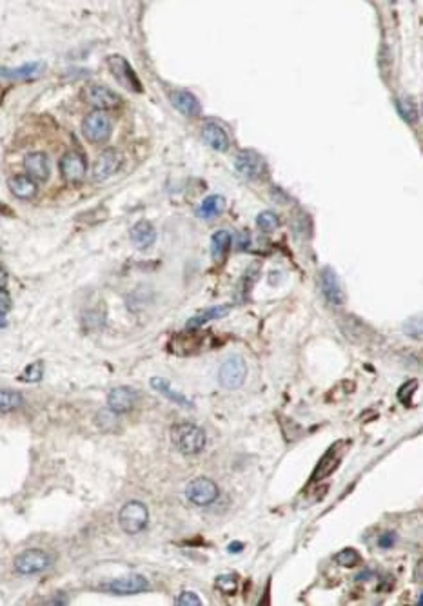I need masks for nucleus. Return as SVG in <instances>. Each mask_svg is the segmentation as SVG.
Listing matches in <instances>:
<instances>
[{
	"mask_svg": "<svg viewBox=\"0 0 423 606\" xmlns=\"http://www.w3.org/2000/svg\"><path fill=\"white\" fill-rule=\"evenodd\" d=\"M171 440L178 452L185 456H195L205 449L207 436H205L204 429H200L193 423H180L171 432Z\"/></svg>",
	"mask_w": 423,
	"mask_h": 606,
	"instance_id": "1",
	"label": "nucleus"
},
{
	"mask_svg": "<svg viewBox=\"0 0 423 606\" xmlns=\"http://www.w3.org/2000/svg\"><path fill=\"white\" fill-rule=\"evenodd\" d=\"M149 510L142 501H127L118 512V525L126 534H140L147 527Z\"/></svg>",
	"mask_w": 423,
	"mask_h": 606,
	"instance_id": "2",
	"label": "nucleus"
},
{
	"mask_svg": "<svg viewBox=\"0 0 423 606\" xmlns=\"http://www.w3.org/2000/svg\"><path fill=\"white\" fill-rule=\"evenodd\" d=\"M84 137L88 138L91 144H104L111 138L113 124L111 118L107 117L104 111H93L82 122Z\"/></svg>",
	"mask_w": 423,
	"mask_h": 606,
	"instance_id": "3",
	"label": "nucleus"
},
{
	"mask_svg": "<svg viewBox=\"0 0 423 606\" xmlns=\"http://www.w3.org/2000/svg\"><path fill=\"white\" fill-rule=\"evenodd\" d=\"M107 68L111 71L113 79L117 80L120 86H124L129 91H135V93H142L140 80L136 77L135 69L131 68V64L124 57H120V55L107 57Z\"/></svg>",
	"mask_w": 423,
	"mask_h": 606,
	"instance_id": "4",
	"label": "nucleus"
},
{
	"mask_svg": "<svg viewBox=\"0 0 423 606\" xmlns=\"http://www.w3.org/2000/svg\"><path fill=\"white\" fill-rule=\"evenodd\" d=\"M218 485L209 478H195L185 487V496L196 507H207L218 498Z\"/></svg>",
	"mask_w": 423,
	"mask_h": 606,
	"instance_id": "5",
	"label": "nucleus"
},
{
	"mask_svg": "<svg viewBox=\"0 0 423 606\" xmlns=\"http://www.w3.org/2000/svg\"><path fill=\"white\" fill-rule=\"evenodd\" d=\"M245 376H247V365H245L242 356H233L225 360L218 371L220 385L224 389H229V391L240 389L245 382Z\"/></svg>",
	"mask_w": 423,
	"mask_h": 606,
	"instance_id": "6",
	"label": "nucleus"
},
{
	"mask_svg": "<svg viewBox=\"0 0 423 606\" xmlns=\"http://www.w3.org/2000/svg\"><path fill=\"white\" fill-rule=\"evenodd\" d=\"M60 176L64 178V182H68L71 186H77L80 182H84L86 175H88V164H86V158L77 151H68L60 158Z\"/></svg>",
	"mask_w": 423,
	"mask_h": 606,
	"instance_id": "7",
	"label": "nucleus"
},
{
	"mask_svg": "<svg viewBox=\"0 0 423 606\" xmlns=\"http://www.w3.org/2000/svg\"><path fill=\"white\" fill-rule=\"evenodd\" d=\"M122 155L117 149H106L98 155V158L93 164L91 176L95 182H104L107 178L117 175L122 167Z\"/></svg>",
	"mask_w": 423,
	"mask_h": 606,
	"instance_id": "8",
	"label": "nucleus"
},
{
	"mask_svg": "<svg viewBox=\"0 0 423 606\" xmlns=\"http://www.w3.org/2000/svg\"><path fill=\"white\" fill-rule=\"evenodd\" d=\"M84 97H86L88 104H91L93 108H97L98 111L117 109L122 104L120 95L115 93V91L107 88V86H100V84H93V86H89V88L84 91Z\"/></svg>",
	"mask_w": 423,
	"mask_h": 606,
	"instance_id": "9",
	"label": "nucleus"
},
{
	"mask_svg": "<svg viewBox=\"0 0 423 606\" xmlns=\"http://www.w3.org/2000/svg\"><path fill=\"white\" fill-rule=\"evenodd\" d=\"M49 567V556L39 548L26 550L15 558V570L22 576H33V574L44 572Z\"/></svg>",
	"mask_w": 423,
	"mask_h": 606,
	"instance_id": "10",
	"label": "nucleus"
},
{
	"mask_svg": "<svg viewBox=\"0 0 423 606\" xmlns=\"http://www.w3.org/2000/svg\"><path fill=\"white\" fill-rule=\"evenodd\" d=\"M147 588H149V581L144 576H138V574L118 577V579H113L111 583L104 585V590L117 594V596H135V594L146 592Z\"/></svg>",
	"mask_w": 423,
	"mask_h": 606,
	"instance_id": "11",
	"label": "nucleus"
},
{
	"mask_svg": "<svg viewBox=\"0 0 423 606\" xmlns=\"http://www.w3.org/2000/svg\"><path fill=\"white\" fill-rule=\"evenodd\" d=\"M320 285L321 293H323L327 302L332 303V305H344L346 303V291L341 287V282L335 269L326 267V269L321 271Z\"/></svg>",
	"mask_w": 423,
	"mask_h": 606,
	"instance_id": "12",
	"label": "nucleus"
},
{
	"mask_svg": "<svg viewBox=\"0 0 423 606\" xmlns=\"http://www.w3.org/2000/svg\"><path fill=\"white\" fill-rule=\"evenodd\" d=\"M138 394L131 387H115L107 394V409L115 414H126L135 407Z\"/></svg>",
	"mask_w": 423,
	"mask_h": 606,
	"instance_id": "13",
	"label": "nucleus"
},
{
	"mask_svg": "<svg viewBox=\"0 0 423 606\" xmlns=\"http://www.w3.org/2000/svg\"><path fill=\"white\" fill-rule=\"evenodd\" d=\"M234 167L245 180H256L263 171V162L254 151H240L234 158Z\"/></svg>",
	"mask_w": 423,
	"mask_h": 606,
	"instance_id": "14",
	"label": "nucleus"
},
{
	"mask_svg": "<svg viewBox=\"0 0 423 606\" xmlns=\"http://www.w3.org/2000/svg\"><path fill=\"white\" fill-rule=\"evenodd\" d=\"M344 445H346V441H340V443H336V445H332L331 449L327 450L326 456L321 458L318 467L312 472V481H321V479L327 478L338 467V463L344 458V452H346V449H341Z\"/></svg>",
	"mask_w": 423,
	"mask_h": 606,
	"instance_id": "15",
	"label": "nucleus"
},
{
	"mask_svg": "<svg viewBox=\"0 0 423 606\" xmlns=\"http://www.w3.org/2000/svg\"><path fill=\"white\" fill-rule=\"evenodd\" d=\"M202 138L205 140V144L218 153H225L229 149V135L220 124L216 122H205L204 128H202Z\"/></svg>",
	"mask_w": 423,
	"mask_h": 606,
	"instance_id": "16",
	"label": "nucleus"
},
{
	"mask_svg": "<svg viewBox=\"0 0 423 606\" xmlns=\"http://www.w3.org/2000/svg\"><path fill=\"white\" fill-rule=\"evenodd\" d=\"M171 104L187 118H195L202 113L198 98L193 93H189V91H185V89H175L171 93Z\"/></svg>",
	"mask_w": 423,
	"mask_h": 606,
	"instance_id": "17",
	"label": "nucleus"
},
{
	"mask_svg": "<svg viewBox=\"0 0 423 606\" xmlns=\"http://www.w3.org/2000/svg\"><path fill=\"white\" fill-rule=\"evenodd\" d=\"M8 187H10L11 195L19 198V200L30 202L33 200L37 193H39V187H37V182L31 180L28 175H15L11 176L8 180Z\"/></svg>",
	"mask_w": 423,
	"mask_h": 606,
	"instance_id": "18",
	"label": "nucleus"
},
{
	"mask_svg": "<svg viewBox=\"0 0 423 606\" xmlns=\"http://www.w3.org/2000/svg\"><path fill=\"white\" fill-rule=\"evenodd\" d=\"M24 167L31 180L46 182L49 178V160L44 153H30L24 158Z\"/></svg>",
	"mask_w": 423,
	"mask_h": 606,
	"instance_id": "19",
	"label": "nucleus"
},
{
	"mask_svg": "<svg viewBox=\"0 0 423 606\" xmlns=\"http://www.w3.org/2000/svg\"><path fill=\"white\" fill-rule=\"evenodd\" d=\"M129 236H131L133 245H135L136 249H140V251L149 249V247H151V245L156 242L155 227H153V225L149 224L147 220L136 222V224L131 227V233H129Z\"/></svg>",
	"mask_w": 423,
	"mask_h": 606,
	"instance_id": "20",
	"label": "nucleus"
},
{
	"mask_svg": "<svg viewBox=\"0 0 423 606\" xmlns=\"http://www.w3.org/2000/svg\"><path fill=\"white\" fill-rule=\"evenodd\" d=\"M151 387L155 389L156 392H160L162 396H166L167 400L173 401L175 405L182 407V409H193V401L187 400V398H185L182 392L176 391V389H173L166 378H158V376L153 378Z\"/></svg>",
	"mask_w": 423,
	"mask_h": 606,
	"instance_id": "21",
	"label": "nucleus"
},
{
	"mask_svg": "<svg viewBox=\"0 0 423 606\" xmlns=\"http://www.w3.org/2000/svg\"><path fill=\"white\" fill-rule=\"evenodd\" d=\"M225 209V198L220 195H211L204 198V202L196 207V216L202 220H213L218 215H222Z\"/></svg>",
	"mask_w": 423,
	"mask_h": 606,
	"instance_id": "22",
	"label": "nucleus"
},
{
	"mask_svg": "<svg viewBox=\"0 0 423 606\" xmlns=\"http://www.w3.org/2000/svg\"><path fill=\"white\" fill-rule=\"evenodd\" d=\"M231 244H233L231 233L225 229L216 231V233L211 236V255H213L214 262H222V260L227 256L229 249H231Z\"/></svg>",
	"mask_w": 423,
	"mask_h": 606,
	"instance_id": "23",
	"label": "nucleus"
},
{
	"mask_svg": "<svg viewBox=\"0 0 423 606\" xmlns=\"http://www.w3.org/2000/svg\"><path fill=\"white\" fill-rule=\"evenodd\" d=\"M231 309H233V305H231V303H227V305H218V307L207 309V311H204V313H200V314H196V316H193V318L187 322V329H198V327H202V325H205L207 322L224 318V316H227V314L231 313Z\"/></svg>",
	"mask_w": 423,
	"mask_h": 606,
	"instance_id": "24",
	"label": "nucleus"
},
{
	"mask_svg": "<svg viewBox=\"0 0 423 606\" xmlns=\"http://www.w3.org/2000/svg\"><path fill=\"white\" fill-rule=\"evenodd\" d=\"M24 405L22 394L10 389H0V412H13Z\"/></svg>",
	"mask_w": 423,
	"mask_h": 606,
	"instance_id": "25",
	"label": "nucleus"
},
{
	"mask_svg": "<svg viewBox=\"0 0 423 606\" xmlns=\"http://www.w3.org/2000/svg\"><path fill=\"white\" fill-rule=\"evenodd\" d=\"M256 225L258 229L263 231V233H274L278 229V225H280V218H278L276 213H272V211H263L260 213L256 218Z\"/></svg>",
	"mask_w": 423,
	"mask_h": 606,
	"instance_id": "26",
	"label": "nucleus"
},
{
	"mask_svg": "<svg viewBox=\"0 0 423 606\" xmlns=\"http://www.w3.org/2000/svg\"><path fill=\"white\" fill-rule=\"evenodd\" d=\"M214 585H216L220 594H224V596H234L236 590H238V579H236V576H233V574L218 576Z\"/></svg>",
	"mask_w": 423,
	"mask_h": 606,
	"instance_id": "27",
	"label": "nucleus"
},
{
	"mask_svg": "<svg viewBox=\"0 0 423 606\" xmlns=\"http://www.w3.org/2000/svg\"><path fill=\"white\" fill-rule=\"evenodd\" d=\"M335 561L340 565V567H346V568H352L356 565H360L361 561V556L356 552L355 548H344L340 552L335 556Z\"/></svg>",
	"mask_w": 423,
	"mask_h": 606,
	"instance_id": "28",
	"label": "nucleus"
},
{
	"mask_svg": "<svg viewBox=\"0 0 423 606\" xmlns=\"http://www.w3.org/2000/svg\"><path fill=\"white\" fill-rule=\"evenodd\" d=\"M396 106H398V111L404 120H407L411 124L418 120V108H416V104L411 98H400Z\"/></svg>",
	"mask_w": 423,
	"mask_h": 606,
	"instance_id": "29",
	"label": "nucleus"
},
{
	"mask_svg": "<svg viewBox=\"0 0 423 606\" xmlns=\"http://www.w3.org/2000/svg\"><path fill=\"white\" fill-rule=\"evenodd\" d=\"M39 68H40L39 64H28L17 69H2V71H0V77H6V79H28V77H31V75H33Z\"/></svg>",
	"mask_w": 423,
	"mask_h": 606,
	"instance_id": "30",
	"label": "nucleus"
},
{
	"mask_svg": "<svg viewBox=\"0 0 423 606\" xmlns=\"http://www.w3.org/2000/svg\"><path fill=\"white\" fill-rule=\"evenodd\" d=\"M42 376H44V365H42V362H33L31 365L26 367V371L22 372L20 380L28 383H37L42 380Z\"/></svg>",
	"mask_w": 423,
	"mask_h": 606,
	"instance_id": "31",
	"label": "nucleus"
},
{
	"mask_svg": "<svg viewBox=\"0 0 423 606\" xmlns=\"http://www.w3.org/2000/svg\"><path fill=\"white\" fill-rule=\"evenodd\" d=\"M416 389H418V380H411V382L404 383V385L400 387L398 400L404 405H413V396L416 394Z\"/></svg>",
	"mask_w": 423,
	"mask_h": 606,
	"instance_id": "32",
	"label": "nucleus"
},
{
	"mask_svg": "<svg viewBox=\"0 0 423 606\" xmlns=\"http://www.w3.org/2000/svg\"><path fill=\"white\" fill-rule=\"evenodd\" d=\"M117 416L118 414H115V412L109 411V409H107V411L98 412V414H97L98 427H100V429H102V431H106V432L113 431V429L117 427Z\"/></svg>",
	"mask_w": 423,
	"mask_h": 606,
	"instance_id": "33",
	"label": "nucleus"
},
{
	"mask_svg": "<svg viewBox=\"0 0 423 606\" xmlns=\"http://www.w3.org/2000/svg\"><path fill=\"white\" fill-rule=\"evenodd\" d=\"M176 605H180V606H200L202 605V601H200V597L196 596L195 592H182L180 596H178V599H176Z\"/></svg>",
	"mask_w": 423,
	"mask_h": 606,
	"instance_id": "34",
	"label": "nucleus"
},
{
	"mask_svg": "<svg viewBox=\"0 0 423 606\" xmlns=\"http://www.w3.org/2000/svg\"><path fill=\"white\" fill-rule=\"evenodd\" d=\"M405 331H407L405 334H408V336H413V338H416V340H420V338H422V334H420L422 333V323H420L418 318H413L408 323H405Z\"/></svg>",
	"mask_w": 423,
	"mask_h": 606,
	"instance_id": "35",
	"label": "nucleus"
},
{
	"mask_svg": "<svg viewBox=\"0 0 423 606\" xmlns=\"http://www.w3.org/2000/svg\"><path fill=\"white\" fill-rule=\"evenodd\" d=\"M11 311V296L4 287H0V316Z\"/></svg>",
	"mask_w": 423,
	"mask_h": 606,
	"instance_id": "36",
	"label": "nucleus"
},
{
	"mask_svg": "<svg viewBox=\"0 0 423 606\" xmlns=\"http://www.w3.org/2000/svg\"><path fill=\"white\" fill-rule=\"evenodd\" d=\"M394 543H396V534H391V532L382 534V536H379V539H378V547L391 548L394 545Z\"/></svg>",
	"mask_w": 423,
	"mask_h": 606,
	"instance_id": "37",
	"label": "nucleus"
},
{
	"mask_svg": "<svg viewBox=\"0 0 423 606\" xmlns=\"http://www.w3.org/2000/svg\"><path fill=\"white\" fill-rule=\"evenodd\" d=\"M243 548V545L242 543H233V545H229V552H240V550H242Z\"/></svg>",
	"mask_w": 423,
	"mask_h": 606,
	"instance_id": "38",
	"label": "nucleus"
}]
</instances>
